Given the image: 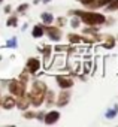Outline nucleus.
Segmentation results:
<instances>
[{
  "label": "nucleus",
  "mask_w": 118,
  "mask_h": 127,
  "mask_svg": "<svg viewBox=\"0 0 118 127\" xmlns=\"http://www.w3.org/2000/svg\"><path fill=\"white\" fill-rule=\"evenodd\" d=\"M45 91H46L45 84H42V82H36V84H33V90H31V99H30V102H31L33 105L39 106V105L43 102Z\"/></svg>",
  "instance_id": "nucleus-1"
},
{
  "label": "nucleus",
  "mask_w": 118,
  "mask_h": 127,
  "mask_svg": "<svg viewBox=\"0 0 118 127\" xmlns=\"http://www.w3.org/2000/svg\"><path fill=\"white\" fill-rule=\"evenodd\" d=\"M84 23L90 24V26H96V24H102L105 23V17L100 14H91V12H75Z\"/></svg>",
  "instance_id": "nucleus-2"
},
{
  "label": "nucleus",
  "mask_w": 118,
  "mask_h": 127,
  "mask_svg": "<svg viewBox=\"0 0 118 127\" xmlns=\"http://www.w3.org/2000/svg\"><path fill=\"white\" fill-rule=\"evenodd\" d=\"M9 90L14 93V94H17V96H23L24 94V90H26V87H24V84L23 82H18V81H11L9 82Z\"/></svg>",
  "instance_id": "nucleus-3"
},
{
  "label": "nucleus",
  "mask_w": 118,
  "mask_h": 127,
  "mask_svg": "<svg viewBox=\"0 0 118 127\" xmlns=\"http://www.w3.org/2000/svg\"><path fill=\"white\" fill-rule=\"evenodd\" d=\"M57 81H58V84H60V87H61V88H70V87L73 85L72 79L64 78V76H57Z\"/></svg>",
  "instance_id": "nucleus-4"
},
{
  "label": "nucleus",
  "mask_w": 118,
  "mask_h": 127,
  "mask_svg": "<svg viewBox=\"0 0 118 127\" xmlns=\"http://www.w3.org/2000/svg\"><path fill=\"white\" fill-rule=\"evenodd\" d=\"M58 118H60V114H58L57 111H52V112H49V114L45 117V123H46V124H52V123H55Z\"/></svg>",
  "instance_id": "nucleus-5"
},
{
  "label": "nucleus",
  "mask_w": 118,
  "mask_h": 127,
  "mask_svg": "<svg viewBox=\"0 0 118 127\" xmlns=\"http://www.w3.org/2000/svg\"><path fill=\"white\" fill-rule=\"evenodd\" d=\"M37 69H39V61L36 58H30L29 60V70H30V73H36Z\"/></svg>",
  "instance_id": "nucleus-6"
},
{
  "label": "nucleus",
  "mask_w": 118,
  "mask_h": 127,
  "mask_svg": "<svg viewBox=\"0 0 118 127\" xmlns=\"http://www.w3.org/2000/svg\"><path fill=\"white\" fill-rule=\"evenodd\" d=\"M48 33H49V37H51V39H54V40H58V39H60V36H61L60 30L52 29V27H49V29H48Z\"/></svg>",
  "instance_id": "nucleus-7"
},
{
  "label": "nucleus",
  "mask_w": 118,
  "mask_h": 127,
  "mask_svg": "<svg viewBox=\"0 0 118 127\" xmlns=\"http://www.w3.org/2000/svg\"><path fill=\"white\" fill-rule=\"evenodd\" d=\"M69 102V94L67 93H61V96H60V99L57 100V103L60 105V106H63L64 103H67Z\"/></svg>",
  "instance_id": "nucleus-8"
},
{
  "label": "nucleus",
  "mask_w": 118,
  "mask_h": 127,
  "mask_svg": "<svg viewBox=\"0 0 118 127\" xmlns=\"http://www.w3.org/2000/svg\"><path fill=\"white\" fill-rule=\"evenodd\" d=\"M21 99H23V100H20V103H18V106H20L21 109H26V108H27V105H29V102H30V99H29V97H26L24 94L21 96Z\"/></svg>",
  "instance_id": "nucleus-9"
},
{
  "label": "nucleus",
  "mask_w": 118,
  "mask_h": 127,
  "mask_svg": "<svg viewBox=\"0 0 118 127\" xmlns=\"http://www.w3.org/2000/svg\"><path fill=\"white\" fill-rule=\"evenodd\" d=\"M14 105H15V100H14L12 97H8V99H6V100L3 102V106H5L6 109H11V108H12Z\"/></svg>",
  "instance_id": "nucleus-10"
},
{
  "label": "nucleus",
  "mask_w": 118,
  "mask_h": 127,
  "mask_svg": "<svg viewBox=\"0 0 118 127\" xmlns=\"http://www.w3.org/2000/svg\"><path fill=\"white\" fill-rule=\"evenodd\" d=\"M43 34V30H42V27L40 26H36L34 29H33V36L34 37H40Z\"/></svg>",
  "instance_id": "nucleus-11"
},
{
  "label": "nucleus",
  "mask_w": 118,
  "mask_h": 127,
  "mask_svg": "<svg viewBox=\"0 0 118 127\" xmlns=\"http://www.w3.org/2000/svg\"><path fill=\"white\" fill-rule=\"evenodd\" d=\"M42 20H43L46 24H49V23L52 21V15H51V14H42Z\"/></svg>",
  "instance_id": "nucleus-12"
},
{
  "label": "nucleus",
  "mask_w": 118,
  "mask_h": 127,
  "mask_svg": "<svg viewBox=\"0 0 118 127\" xmlns=\"http://www.w3.org/2000/svg\"><path fill=\"white\" fill-rule=\"evenodd\" d=\"M69 40H70V42H73V43H76V42H81V36L70 34V36H69Z\"/></svg>",
  "instance_id": "nucleus-13"
},
{
  "label": "nucleus",
  "mask_w": 118,
  "mask_h": 127,
  "mask_svg": "<svg viewBox=\"0 0 118 127\" xmlns=\"http://www.w3.org/2000/svg\"><path fill=\"white\" fill-rule=\"evenodd\" d=\"M114 46V39L111 36H108V42L105 43V48H112Z\"/></svg>",
  "instance_id": "nucleus-14"
},
{
  "label": "nucleus",
  "mask_w": 118,
  "mask_h": 127,
  "mask_svg": "<svg viewBox=\"0 0 118 127\" xmlns=\"http://www.w3.org/2000/svg\"><path fill=\"white\" fill-rule=\"evenodd\" d=\"M109 2H112V0H100L99 3H96L94 6H105V5H108Z\"/></svg>",
  "instance_id": "nucleus-15"
},
{
  "label": "nucleus",
  "mask_w": 118,
  "mask_h": 127,
  "mask_svg": "<svg viewBox=\"0 0 118 127\" xmlns=\"http://www.w3.org/2000/svg\"><path fill=\"white\" fill-rule=\"evenodd\" d=\"M17 24V18H11V20H8V26H15Z\"/></svg>",
  "instance_id": "nucleus-16"
},
{
  "label": "nucleus",
  "mask_w": 118,
  "mask_h": 127,
  "mask_svg": "<svg viewBox=\"0 0 118 127\" xmlns=\"http://www.w3.org/2000/svg\"><path fill=\"white\" fill-rule=\"evenodd\" d=\"M117 8H118V0H115L112 5H109V9H117Z\"/></svg>",
  "instance_id": "nucleus-17"
},
{
  "label": "nucleus",
  "mask_w": 118,
  "mask_h": 127,
  "mask_svg": "<svg viewBox=\"0 0 118 127\" xmlns=\"http://www.w3.org/2000/svg\"><path fill=\"white\" fill-rule=\"evenodd\" d=\"M115 114H117V109H114V111H109V112L106 114V117H109V118H111V117H114Z\"/></svg>",
  "instance_id": "nucleus-18"
},
{
  "label": "nucleus",
  "mask_w": 118,
  "mask_h": 127,
  "mask_svg": "<svg viewBox=\"0 0 118 127\" xmlns=\"http://www.w3.org/2000/svg\"><path fill=\"white\" fill-rule=\"evenodd\" d=\"M79 2H81V3H84V5H90L93 0H79Z\"/></svg>",
  "instance_id": "nucleus-19"
},
{
  "label": "nucleus",
  "mask_w": 118,
  "mask_h": 127,
  "mask_svg": "<svg viewBox=\"0 0 118 127\" xmlns=\"http://www.w3.org/2000/svg\"><path fill=\"white\" fill-rule=\"evenodd\" d=\"M26 9H27V6H26V5H24V6H20V8H18V11H20V12H23V11H26Z\"/></svg>",
  "instance_id": "nucleus-20"
},
{
  "label": "nucleus",
  "mask_w": 118,
  "mask_h": 127,
  "mask_svg": "<svg viewBox=\"0 0 118 127\" xmlns=\"http://www.w3.org/2000/svg\"><path fill=\"white\" fill-rule=\"evenodd\" d=\"M8 45H9V46H14V45H15V39L11 40V42H8Z\"/></svg>",
  "instance_id": "nucleus-21"
},
{
  "label": "nucleus",
  "mask_w": 118,
  "mask_h": 127,
  "mask_svg": "<svg viewBox=\"0 0 118 127\" xmlns=\"http://www.w3.org/2000/svg\"><path fill=\"white\" fill-rule=\"evenodd\" d=\"M43 2H49V0H43Z\"/></svg>",
  "instance_id": "nucleus-22"
},
{
  "label": "nucleus",
  "mask_w": 118,
  "mask_h": 127,
  "mask_svg": "<svg viewBox=\"0 0 118 127\" xmlns=\"http://www.w3.org/2000/svg\"><path fill=\"white\" fill-rule=\"evenodd\" d=\"M0 2H2V0H0Z\"/></svg>",
  "instance_id": "nucleus-23"
}]
</instances>
